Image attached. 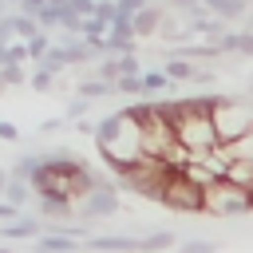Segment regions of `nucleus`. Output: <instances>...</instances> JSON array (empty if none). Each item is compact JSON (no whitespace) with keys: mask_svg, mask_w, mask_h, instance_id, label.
Returning a JSON list of instances; mask_svg holds the SVG:
<instances>
[{"mask_svg":"<svg viewBox=\"0 0 253 253\" xmlns=\"http://www.w3.org/2000/svg\"><path fill=\"white\" fill-rule=\"evenodd\" d=\"M174 134H178V142L190 146L194 154L217 146V130H213V115H210V95L174 99Z\"/></svg>","mask_w":253,"mask_h":253,"instance_id":"obj_1","label":"nucleus"},{"mask_svg":"<svg viewBox=\"0 0 253 253\" xmlns=\"http://www.w3.org/2000/svg\"><path fill=\"white\" fill-rule=\"evenodd\" d=\"M217 142H237L253 130V95H210Z\"/></svg>","mask_w":253,"mask_h":253,"instance_id":"obj_2","label":"nucleus"},{"mask_svg":"<svg viewBox=\"0 0 253 253\" xmlns=\"http://www.w3.org/2000/svg\"><path fill=\"white\" fill-rule=\"evenodd\" d=\"M202 213H210V217H245V213H253L249 186H237L229 178L210 182L202 190Z\"/></svg>","mask_w":253,"mask_h":253,"instance_id":"obj_3","label":"nucleus"},{"mask_svg":"<svg viewBox=\"0 0 253 253\" xmlns=\"http://www.w3.org/2000/svg\"><path fill=\"white\" fill-rule=\"evenodd\" d=\"M162 206L174 210V213H202V186L190 182L182 170H174L166 178V190H162Z\"/></svg>","mask_w":253,"mask_h":253,"instance_id":"obj_4","label":"nucleus"},{"mask_svg":"<svg viewBox=\"0 0 253 253\" xmlns=\"http://www.w3.org/2000/svg\"><path fill=\"white\" fill-rule=\"evenodd\" d=\"M119 213V186L115 182H103V186H95L91 194H83L79 202H75V217L79 221H103V217H115Z\"/></svg>","mask_w":253,"mask_h":253,"instance_id":"obj_5","label":"nucleus"},{"mask_svg":"<svg viewBox=\"0 0 253 253\" xmlns=\"http://www.w3.org/2000/svg\"><path fill=\"white\" fill-rule=\"evenodd\" d=\"M43 233V217L40 213H16L12 221L0 225V237L4 241H36Z\"/></svg>","mask_w":253,"mask_h":253,"instance_id":"obj_6","label":"nucleus"},{"mask_svg":"<svg viewBox=\"0 0 253 253\" xmlns=\"http://www.w3.org/2000/svg\"><path fill=\"white\" fill-rule=\"evenodd\" d=\"M83 249H91V253H138V237L134 233H91L83 241Z\"/></svg>","mask_w":253,"mask_h":253,"instance_id":"obj_7","label":"nucleus"},{"mask_svg":"<svg viewBox=\"0 0 253 253\" xmlns=\"http://www.w3.org/2000/svg\"><path fill=\"white\" fill-rule=\"evenodd\" d=\"M75 249H83V237L67 229H43L36 237V253H75Z\"/></svg>","mask_w":253,"mask_h":253,"instance_id":"obj_8","label":"nucleus"},{"mask_svg":"<svg viewBox=\"0 0 253 253\" xmlns=\"http://www.w3.org/2000/svg\"><path fill=\"white\" fill-rule=\"evenodd\" d=\"M162 16H166V4H146V8H138L134 16H130V24H134V36L138 40H146V36H158V24H162Z\"/></svg>","mask_w":253,"mask_h":253,"instance_id":"obj_9","label":"nucleus"},{"mask_svg":"<svg viewBox=\"0 0 253 253\" xmlns=\"http://www.w3.org/2000/svg\"><path fill=\"white\" fill-rule=\"evenodd\" d=\"M36 213L43 221H71L75 217V202H67V198H36Z\"/></svg>","mask_w":253,"mask_h":253,"instance_id":"obj_10","label":"nucleus"},{"mask_svg":"<svg viewBox=\"0 0 253 253\" xmlns=\"http://www.w3.org/2000/svg\"><path fill=\"white\" fill-rule=\"evenodd\" d=\"M162 249H178V237L170 229H146V233H138V253H162Z\"/></svg>","mask_w":253,"mask_h":253,"instance_id":"obj_11","label":"nucleus"},{"mask_svg":"<svg viewBox=\"0 0 253 253\" xmlns=\"http://www.w3.org/2000/svg\"><path fill=\"white\" fill-rule=\"evenodd\" d=\"M202 4H206V12L221 16L225 24H233V20H245V16H249V0H202Z\"/></svg>","mask_w":253,"mask_h":253,"instance_id":"obj_12","label":"nucleus"},{"mask_svg":"<svg viewBox=\"0 0 253 253\" xmlns=\"http://www.w3.org/2000/svg\"><path fill=\"white\" fill-rule=\"evenodd\" d=\"M4 202H12L16 210H28L32 202H36V194H32V182H24V178H8V186H4V194H0Z\"/></svg>","mask_w":253,"mask_h":253,"instance_id":"obj_13","label":"nucleus"},{"mask_svg":"<svg viewBox=\"0 0 253 253\" xmlns=\"http://www.w3.org/2000/svg\"><path fill=\"white\" fill-rule=\"evenodd\" d=\"M75 95H83V99H91V103H99V99H107V95H115V83H107V79H99V75H91V79H79V83H75Z\"/></svg>","mask_w":253,"mask_h":253,"instance_id":"obj_14","label":"nucleus"},{"mask_svg":"<svg viewBox=\"0 0 253 253\" xmlns=\"http://www.w3.org/2000/svg\"><path fill=\"white\" fill-rule=\"evenodd\" d=\"M194 67H198L194 59H186V55H174V51H170V55H166V63H162V71H166L174 83H190Z\"/></svg>","mask_w":253,"mask_h":253,"instance_id":"obj_15","label":"nucleus"},{"mask_svg":"<svg viewBox=\"0 0 253 253\" xmlns=\"http://www.w3.org/2000/svg\"><path fill=\"white\" fill-rule=\"evenodd\" d=\"M40 162H43V150H28V154H20V158L8 166V174H12V178H24V182H32V174L40 170Z\"/></svg>","mask_w":253,"mask_h":253,"instance_id":"obj_16","label":"nucleus"},{"mask_svg":"<svg viewBox=\"0 0 253 253\" xmlns=\"http://www.w3.org/2000/svg\"><path fill=\"white\" fill-rule=\"evenodd\" d=\"M36 67H43V71H51V75H59V71H67L71 63H67V55H63V47L59 43H51L40 59H36Z\"/></svg>","mask_w":253,"mask_h":253,"instance_id":"obj_17","label":"nucleus"},{"mask_svg":"<svg viewBox=\"0 0 253 253\" xmlns=\"http://www.w3.org/2000/svg\"><path fill=\"white\" fill-rule=\"evenodd\" d=\"M107 32H111V24H107V20H99V16H83V24H79V36H83V40H91V43H103V40H107Z\"/></svg>","mask_w":253,"mask_h":253,"instance_id":"obj_18","label":"nucleus"},{"mask_svg":"<svg viewBox=\"0 0 253 253\" xmlns=\"http://www.w3.org/2000/svg\"><path fill=\"white\" fill-rule=\"evenodd\" d=\"M225 178H229V182H237V186H253V158H233Z\"/></svg>","mask_w":253,"mask_h":253,"instance_id":"obj_19","label":"nucleus"},{"mask_svg":"<svg viewBox=\"0 0 253 253\" xmlns=\"http://www.w3.org/2000/svg\"><path fill=\"white\" fill-rule=\"evenodd\" d=\"M178 253H217L213 237H178Z\"/></svg>","mask_w":253,"mask_h":253,"instance_id":"obj_20","label":"nucleus"},{"mask_svg":"<svg viewBox=\"0 0 253 253\" xmlns=\"http://www.w3.org/2000/svg\"><path fill=\"white\" fill-rule=\"evenodd\" d=\"M12 16H16V40H32L36 32H43L36 16H28V12H12Z\"/></svg>","mask_w":253,"mask_h":253,"instance_id":"obj_21","label":"nucleus"},{"mask_svg":"<svg viewBox=\"0 0 253 253\" xmlns=\"http://www.w3.org/2000/svg\"><path fill=\"white\" fill-rule=\"evenodd\" d=\"M166 87H174V79L158 67V71H142V91L150 95V91H166Z\"/></svg>","mask_w":253,"mask_h":253,"instance_id":"obj_22","label":"nucleus"},{"mask_svg":"<svg viewBox=\"0 0 253 253\" xmlns=\"http://www.w3.org/2000/svg\"><path fill=\"white\" fill-rule=\"evenodd\" d=\"M24 43H28V63H36V59H40V55L55 43V40H51L47 32H36V36H32V40H24Z\"/></svg>","mask_w":253,"mask_h":253,"instance_id":"obj_23","label":"nucleus"},{"mask_svg":"<svg viewBox=\"0 0 253 253\" xmlns=\"http://www.w3.org/2000/svg\"><path fill=\"white\" fill-rule=\"evenodd\" d=\"M87 111H91V99L75 95V99H67V107H63V119H67V123H79V119H87Z\"/></svg>","mask_w":253,"mask_h":253,"instance_id":"obj_24","label":"nucleus"},{"mask_svg":"<svg viewBox=\"0 0 253 253\" xmlns=\"http://www.w3.org/2000/svg\"><path fill=\"white\" fill-rule=\"evenodd\" d=\"M115 95H146L142 91V75H119L115 79Z\"/></svg>","mask_w":253,"mask_h":253,"instance_id":"obj_25","label":"nucleus"},{"mask_svg":"<svg viewBox=\"0 0 253 253\" xmlns=\"http://www.w3.org/2000/svg\"><path fill=\"white\" fill-rule=\"evenodd\" d=\"M166 8H170V12H182L186 20H194V16H202V12H206V4H202V0H166Z\"/></svg>","mask_w":253,"mask_h":253,"instance_id":"obj_26","label":"nucleus"},{"mask_svg":"<svg viewBox=\"0 0 253 253\" xmlns=\"http://www.w3.org/2000/svg\"><path fill=\"white\" fill-rule=\"evenodd\" d=\"M36 20H40L43 32H59V8H55V4H43V8L36 12Z\"/></svg>","mask_w":253,"mask_h":253,"instance_id":"obj_27","label":"nucleus"},{"mask_svg":"<svg viewBox=\"0 0 253 253\" xmlns=\"http://www.w3.org/2000/svg\"><path fill=\"white\" fill-rule=\"evenodd\" d=\"M28 83H32V91H51V87H55V75L43 71V67H36V71L28 75Z\"/></svg>","mask_w":253,"mask_h":253,"instance_id":"obj_28","label":"nucleus"},{"mask_svg":"<svg viewBox=\"0 0 253 253\" xmlns=\"http://www.w3.org/2000/svg\"><path fill=\"white\" fill-rule=\"evenodd\" d=\"M119 75H142V59H138V51L119 55Z\"/></svg>","mask_w":253,"mask_h":253,"instance_id":"obj_29","label":"nucleus"},{"mask_svg":"<svg viewBox=\"0 0 253 253\" xmlns=\"http://www.w3.org/2000/svg\"><path fill=\"white\" fill-rule=\"evenodd\" d=\"M12 40H16V16H12V12H4V16H0V47H4V43H12Z\"/></svg>","mask_w":253,"mask_h":253,"instance_id":"obj_30","label":"nucleus"},{"mask_svg":"<svg viewBox=\"0 0 253 253\" xmlns=\"http://www.w3.org/2000/svg\"><path fill=\"white\" fill-rule=\"evenodd\" d=\"M0 75H4V83H8V87H20V83H24V79H28V75H24V67H20V63H8V67H0Z\"/></svg>","mask_w":253,"mask_h":253,"instance_id":"obj_31","label":"nucleus"},{"mask_svg":"<svg viewBox=\"0 0 253 253\" xmlns=\"http://www.w3.org/2000/svg\"><path fill=\"white\" fill-rule=\"evenodd\" d=\"M63 126H67V119H63V115H55V119H43V123H40V138H47V134H59Z\"/></svg>","mask_w":253,"mask_h":253,"instance_id":"obj_32","label":"nucleus"},{"mask_svg":"<svg viewBox=\"0 0 253 253\" xmlns=\"http://www.w3.org/2000/svg\"><path fill=\"white\" fill-rule=\"evenodd\" d=\"M95 16H99V20H107V24H115V16H119L115 0H95Z\"/></svg>","mask_w":253,"mask_h":253,"instance_id":"obj_33","label":"nucleus"},{"mask_svg":"<svg viewBox=\"0 0 253 253\" xmlns=\"http://www.w3.org/2000/svg\"><path fill=\"white\" fill-rule=\"evenodd\" d=\"M237 55H245V59L253 55V32H249V28L237 32Z\"/></svg>","mask_w":253,"mask_h":253,"instance_id":"obj_34","label":"nucleus"},{"mask_svg":"<svg viewBox=\"0 0 253 253\" xmlns=\"http://www.w3.org/2000/svg\"><path fill=\"white\" fill-rule=\"evenodd\" d=\"M213 79H217V75H213V71H206V67H194V75H190V83H194V87H213Z\"/></svg>","mask_w":253,"mask_h":253,"instance_id":"obj_35","label":"nucleus"},{"mask_svg":"<svg viewBox=\"0 0 253 253\" xmlns=\"http://www.w3.org/2000/svg\"><path fill=\"white\" fill-rule=\"evenodd\" d=\"M0 138H4V142H24V134H20L12 123H0Z\"/></svg>","mask_w":253,"mask_h":253,"instance_id":"obj_36","label":"nucleus"},{"mask_svg":"<svg viewBox=\"0 0 253 253\" xmlns=\"http://www.w3.org/2000/svg\"><path fill=\"white\" fill-rule=\"evenodd\" d=\"M43 4H47V0H16V12H28V16H36Z\"/></svg>","mask_w":253,"mask_h":253,"instance_id":"obj_37","label":"nucleus"},{"mask_svg":"<svg viewBox=\"0 0 253 253\" xmlns=\"http://www.w3.org/2000/svg\"><path fill=\"white\" fill-rule=\"evenodd\" d=\"M75 130H79V134H91V138H95V123H91V119H79V123H75Z\"/></svg>","mask_w":253,"mask_h":253,"instance_id":"obj_38","label":"nucleus"},{"mask_svg":"<svg viewBox=\"0 0 253 253\" xmlns=\"http://www.w3.org/2000/svg\"><path fill=\"white\" fill-rule=\"evenodd\" d=\"M16 213H24V210H16L12 202H4V198H0V217H16Z\"/></svg>","mask_w":253,"mask_h":253,"instance_id":"obj_39","label":"nucleus"},{"mask_svg":"<svg viewBox=\"0 0 253 253\" xmlns=\"http://www.w3.org/2000/svg\"><path fill=\"white\" fill-rule=\"evenodd\" d=\"M8 178H12V174H8L4 166H0V194H4V186H8Z\"/></svg>","mask_w":253,"mask_h":253,"instance_id":"obj_40","label":"nucleus"},{"mask_svg":"<svg viewBox=\"0 0 253 253\" xmlns=\"http://www.w3.org/2000/svg\"><path fill=\"white\" fill-rule=\"evenodd\" d=\"M4 91H8V83H4V75H0V95H4Z\"/></svg>","mask_w":253,"mask_h":253,"instance_id":"obj_41","label":"nucleus"},{"mask_svg":"<svg viewBox=\"0 0 253 253\" xmlns=\"http://www.w3.org/2000/svg\"><path fill=\"white\" fill-rule=\"evenodd\" d=\"M47 4H55V8H59V4H67V0H47Z\"/></svg>","mask_w":253,"mask_h":253,"instance_id":"obj_42","label":"nucleus"},{"mask_svg":"<svg viewBox=\"0 0 253 253\" xmlns=\"http://www.w3.org/2000/svg\"><path fill=\"white\" fill-rule=\"evenodd\" d=\"M0 253H12V249H8V245H0Z\"/></svg>","mask_w":253,"mask_h":253,"instance_id":"obj_43","label":"nucleus"},{"mask_svg":"<svg viewBox=\"0 0 253 253\" xmlns=\"http://www.w3.org/2000/svg\"><path fill=\"white\" fill-rule=\"evenodd\" d=\"M75 253H83V249H75Z\"/></svg>","mask_w":253,"mask_h":253,"instance_id":"obj_44","label":"nucleus"}]
</instances>
